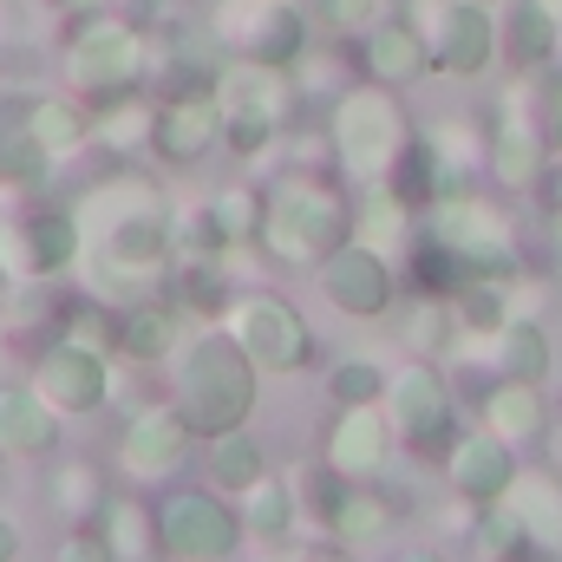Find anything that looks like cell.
<instances>
[{"instance_id": "484cf974", "label": "cell", "mask_w": 562, "mask_h": 562, "mask_svg": "<svg viewBox=\"0 0 562 562\" xmlns=\"http://www.w3.org/2000/svg\"><path fill=\"white\" fill-rule=\"evenodd\" d=\"M562 46V20L543 7V0H510V13L497 20V59L517 72V79H537L550 72Z\"/></svg>"}, {"instance_id": "cb8c5ba5", "label": "cell", "mask_w": 562, "mask_h": 562, "mask_svg": "<svg viewBox=\"0 0 562 562\" xmlns=\"http://www.w3.org/2000/svg\"><path fill=\"white\" fill-rule=\"evenodd\" d=\"M183 334H190L183 307H177L170 294H144V301H132V307H119L112 360H125V367H164V360L183 347Z\"/></svg>"}, {"instance_id": "ba28073f", "label": "cell", "mask_w": 562, "mask_h": 562, "mask_svg": "<svg viewBox=\"0 0 562 562\" xmlns=\"http://www.w3.org/2000/svg\"><path fill=\"white\" fill-rule=\"evenodd\" d=\"M196 26L223 59H256V66H294L314 46V20L301 0H203Z\"/></svg>"}, {"instance_id": "7402d4cb", "label": "cell", "mask_w": 562, "mask_h": 562, "mask_svg": "<svg viewBox=\"0 0 562 562\" xmlns=\"http://www.w3.org/2000/svg\"><path fill=\"white\" fill-rule=\"evenodd\" d=\"M59 445H66V413H53L33 380H0V458L46 464Z\"/></svg>"}, {"instance_id": "83f0119b", "label": "cell", "mask_w": 562, "mask_h": 562, "mask_svg": "<svg viewBox=\"0 0 562 562\" xmlns=\"http://www.w3.org/2000/svg\"><path fill=\"white\" fill-rule=\"evenodd\" d=\"M119 477L92 458V451H53L46 458V510L59 517V524H92V510H99V497L112 491Z\"/></svg>"}, {"instance_id": "ab89813d", "label": "cell", "mask_w": 562, "mask_h": 562, "mask_svg": "<svg viewBox=\"0 0 562 562\" xmlns=\"http://www.w3.org/2000/svg\"><path fill=\"white\" fill-rule=\"evenodd\" d=\"M386 367L380 360H367V353H347V360H334L327 367V400L334 406H380L386 400Z\"/></svg>"}, {"instance_id": "836d02e7", "label": "cell", "mask_w": 562, "mask_h": 562, "mask_svg": "<svg viewBox=\"0 0 562 562\" xmlns=\"http://www.w3.org/2000/svg\"><path fill=\"white\" fill-rule=\"evenodd\" d=\"M484 367L497 373V380H550V334H543V321H530V314H510L484 347Z\"/></svg>"}, {"instance_id": "d6986e66", "label": "cell", "mask_w": 562, "mask_h": 562, "mask_svg": "<svg viewBox=\"0 0 562 562\" xmlns=\"http://www.w3.org/2000/svg\"><path fill=\"white\" fill-rule=\"evenodd\" d=\"M438 464H445V491H451L458 504L484 510V504H497V497L510 491V477H517V445L497 438L491 425H477V431L458 425V438L445 445Z\"/></svg>"}, {"instance_id": "1f68e13d", "label": "cell", "mask_w": 562, "mask_h": 562, "mask_svg": "<svg viewBox=\"0 0 562 562\" xmlns=\"http://www.w3.org/2000/svg\"><path fill=\"white\" fill-rule=\"evenodd\" d=\"M164 294L183 307V321H190V327H210V321H223V314H229V301H236V276H229V262L177 256V262H170V276H164Z\"/></svg>"}, {"instance_id": "f5cc1de1", "label": "cell", "mask_w": 562, "mask_h": 562, "mask_svg": "<svg viewBox=\"0 0 562 562\" xmlns=\"http://www.w3.org/2000/svg\"><path fill=\"white\" fill-rule=\"evenodd\" d=\"M0 491H7V458H0Z\"/></svg>"}, {"instance_id": "ffe728a7", "label": "cell", "mask_w": 562, "mask_h": 562, "mask_svg": "<svg viewBox=\"0 0 562 562\" xmlns=\"http://www.w3.org/2000/svg\"><path fill=\"white\" fill-rule=\"evenodd\" d=\"M53 177H59V157L33 132V86L0 79V196L53 190Z\"/></svg>"}, {"instance_id": "d6a6232c", "label": "cell", "mask_w": 562, "mask_h": 562, "mask_svg": "<svg viewBox=\"0 0 562 562\" xmlns=\"http://www.w3.org/2000/svg\"><path fill=\"white\" fill-rule=\"evenodd\" d=\"M236 504H243V530H249V543H269V550H276V543H288V537L301 530V484H294L288 471H276V464H269Z\"/></svg>"}, {"instance_id": "3957f363", "label": "cell", "mask_w": 562, "mask_h": 562, "mask_svg": "<svg viewBox=\"0 0 562 562\" xmlns=\"http://www.w3.org/2000/svg\"><path fill=\"white\" fill-rule=\"evenodd\" d=\"M164 393L183 419L196 425V438H216L229 425L256 419V400H262V367L243 353V340L210 321L196 334H183V347L164 360Z\"/></svg>"}, {"instance_id": "7dc6e473", "label": "cell", "mask_w": 562, "mask_h": 562, "mask_svg": "<svg viewBox=\"0 0 562 562\" xmlns=\"http://www.w3.org/2000/svg\"><path fill=\"white\" fill-rule=\"evenodd\" d=\"M393 562H445V550H431V543H406V550H393Z\"/></svg>"}, {"instance_id": "7bdbcfd3", "label": "cell", "mask_w": 562, "mask_h": 562, "mask_svg": "<svg viewBox=\"0 0 562 562\" xmlns=\"http://www.w3.org/2000/svg\"><path fill=\"white\" fill-rule=\"evenodd\" d=\"M281 562H367V557H353L347 543L321 537V543H288V550H281Z\"/></svg>"}, {"instance_id": "30bf717a", "label": "cell", "mask_w": 562, "mask_h": 562, "mask_svg": "<svg viewBox=\"0 0 562 562\" xmlns=\"http://www.w3.org/2000/svg\"><path fill=\"white\" fill-rule=\"evenodd\" d=\"M196 458V425L183 419L164 400H138L125 419H119V438H112V477L119 484H138V491H164L190 471Z\"/></svg>"}, {"instance_id": "277c9868", "label": "cell", "mask_w": 562, "mask_h": 562, "mask_svg": "<svg viewBox=\"0 0 562 562\" xmlns=\"http://www.w3.org/2000/svg\"><path fill=\"white\" fill-rule=\"evenodd\" d=\"M53 66L66 79V92H79L86 105L138 92V86H150V26L119 13L112 0L92 7V13H72L66 33H59Z\"/></svg>"}, {"instance_id": "f35d334b", "label": "cell", "mask_w": 562, "mask_h": 562, "mask_svg": "<svg viewBox=\"0 0 562 562\" xmlns=\"http://www.w3.org/2000/svg\"><path fill=\"white\" fill-rule=\"evenodd\" d=\"M393 0H307V20H314V40H340L353 46L373 20H386Z\"/></svg>"}, {"instance_id": "2e32d148", "label": "cell", "mask_w": 562, "mask_h": 562, "mask_svg": "<svg viewBox=\"0 0 562 562\" xmlns=\"http://www.w3.org/2000/svg\"><path fill=\"white\" fill-rule=\"evenodd\" d=\"M223 150V112L210 86H177L157 92V119H150V164L157 170H196Z\"/></svg>"}, {"instance_id": "5b68a950", "label": "cell", "mask_w": 562, "mask_h": 562, "mask_svg": "<svg viewBox=\"0 0 562 562\" xmlns=\"http://www.w3.org/2000/svg\"><path fill=\"white\" fill-rule=\"evenodd\" d=\"M327 119V138H334V170L360 190V183H386L393 164L406 157L413 144V112H406V92L400 86H380V79H353L334 92V105L321 112Z\"/></svg>"}, {"instance_id": "11a10c76", "label": "cell", "mask_w": 562, "mask_h": 562, "mask_svg": "<svg viewBox=\"0 0 562 562\" xmlns=\"http://www.w3.org/2000/svg\"><path fill=\"white\" fill-rule=\"evenodd\" d=\"M0 7H7V0H0Z\"/></svg>"}, {"instance_id": "52a82bcc", "label": "cell", "mask_w": 562, "mask_h": 562, "mask_svg": "<svg viewBox=\"0 0 562 562\" xmlns=\"http://www.w3.org/2000/svg\"><path fill=\"white\" fill-rule=\"evenodd\" d=\"M150 504H157V562H229L236 550H249L243 504L210 477L203 484L177 477L150 491Z\"/></svg>"}, {"instance_id": "f546056e", "label": "cell", "mask_w": 562, "mask_h": 562, "mask_svg": "<svg viewBox=\"0 0 562 562\" xmlns=\"http://www.w3.org/2000/svg\"><path fill=\"white\" fill-rule=\"evenodd\" d=\"M477 419L491 425L497 438H510V445H530V438L550 431V393L537 380H497L491 373L477 386Z\"/></svg>"}, {"instance_id": "4fadbf2b", "label": "cell", "mask_w": 562, "mask_h": 562, "mask_svg": "<svg viewBox=\"0 0 562 562\" xmlns=\"http://www.w3.org/2000/svg\"><path fill=\"white\" fill-rule=\"evenodd\" d=\"M380 406L393 419L400 451H413V458H445V445L458 438V393H451V380H445L438 360H406L386 380Z\"/></svg>"}, {"instance_id": "ac0fdd59", "label": "cell", "mask_w": 562, "mask_h": 562, "mask_svg": "<svg viewBox=\"0 0 562 562\" xmlns=\"http://www.w3.org/2000/svg\"><path fill=\"white\" fill-rule=\"evenodd\" d=\"M393 451H400V438H393L386 406H334V419L321 425V464L347 484L386 477Z\"/></svg>"}, {"instance_id": "7a4b0ae2", "label": "cell", "mask_w": 562, "mask_h": 562, "mask_svg": "<svg viewBox=\"0 0 562 562\" xmlns=\"http://www.w3.org/2000/svg\"><path fill=\"white\" fill-rule=\"evenodd\" d=\"M340 243H353V183L340 170H276L262 183L256 256L269 269H321Z\"/></svg>"}, {"instance_id": "db71d44e", "label": "cell", "mask_w": 562, "mask_h": 562, "mask_svg": "<svg viewBox=\"0 0 562 562\" xmlns=\"http://www.w3.org/2000/svg\"><path fill=\"white\" fill-rule=\"evenodd\" d=\"M0 380H7V367H0Z\"/></svg>"}, {"instance_id": "ee69618b", "label": "cell", "mask_w": 562, "mask_h": 562, "mask_svg": "<svg viewBox=\"0 0 562 562\" xmlns=\"http://www.w3.org/2000/svg\"><path fill=\"white\" fill-rule=\"evenodd\" d=\"M530 196L543 203V216H562V150H550V164H543V177L530 183Z\"/></svg>"}, {"instance_id": "c3c4849f", "label": "cell", "mask_w": 562, "mask_h": 562, "mask_svg": "<svg viewBox=\"0 0 562 562\" xmlns=\"http://www.w3.org/2000/svg\"><path fill=\"white\" fill-rule=\"evenodd\" d=\"M229 562H281V557H276V550H236Z\"/></svg>"}, {"instance_id": "bcb514c9", "label": "cell", "mask_w": 562, "mask_h": 562, "mask_svg": "<svg viewBox=\"0 0 562 562\" xmlns=\"http://www.w3.org/2000/svg\"><path fill=\"white\" fill-rule=\"evenodd\" d=\"M46 13H59V20H72V13H92V7H105V0H40Z\"/></svg>"}, {"instance_id": "8d00e7d4", "label": "cell", "mask_w": 562, "mask_h": 562, "mask_svg": "<svg viewBox=\"0 0 562 562\" xmlns=\"http://www.w3.org/2000/svg\"><path fill=\"white\" fill-rule=\"evenodd\" d=\"M210 210H216V229L229 236V249H236V256H243V249H256V229H262V183L229 177V183H216V190H210Z\"/></svg>"}, {"instance_id": "d590c367", "label": "cell", "mask_w": 562, "mask_h": 562, "mask_svg": "<svg viewBox=\"0 0 562 562\" xmlns=\"http://www.w3.org/2000/svg\"><path fill=\"white\" fill-rule=\"evenodd\" d=\"M400 340L413 360H445L458 347V314H451V294H413L406 301V321H400Z\"/></svg>"}, {"instance_id": "4dcf8cb0", "label": "cell", "mask_w": 562, "mask_h": 562, "mask_svg": "<svg viewBox=\"0 0 562 562\" xmlns=\"http://www.w3.org/2000/svg\"><path fill=\"white\" fill-rule=\"evenodd\" d=\"M353 236L373 243L380 256L406 262V249L419 243V210H413L393 183H360V190H353Z\"/></svg>"}, {"instance_id": "9a60e30c", "label": "cell", "mask_w": 562, "mask_h": 562, "mask_svg": "<svg viewBox=\"0 0 562 562\" xmlns=\"http://www.w3.org/2000/svg\"><path fill=\"white\" fill-rule=\"evenodd\" d=\"M314 288H321V301L340 314V321H380V314H393V301H400V262L393 256H380L373 243H340L321 269H314Z\"/></svg>"}, {"instance_id": "9c48e42d", "label": "cell", "mask_w": 562, "mask_h": 562, "mask_svg": "<svg viewBox=\"0 0 562 562\" xmlns=\"http://www.w3.org/2000/svg\"><path fill=\"white\" fill-rule=\"evenodd\" d=\"M419 236L425 243H438L464 276H497V281L524 276V249H517L510 216H504L491 196H477V190L438 196V203L419 216Z\"/></svg>"}, {"instance_id": "603a6c76", "label": "cell", "mask_w": 562, "mask_h": 562, "mask_svg": "<svg viewBox=\"0 0 562 562\" xmlns=\"http://www.w3.org/2000/svg\"><path fill=\"white\" fill-rule=\"evenodd\" d=\"M353 66H360V79H380V86H419L425 72H431V46H425V33L413 26V13L406 7H393L386 20H373L360 40H353Z\"/></svg>"}, {"instance_id": "b9f144b4", "label": "cell", "mask_w": 562, "mask_h": 562, "mask_svg": "<svg viewBox=\"0 0 562 562\" xmlns=\"http://www.w3.org/2000/svg\"><path fill=\"white\" fill-rule=\"evenodd\" d=\"M537 125L550 150H562V72H537Z\"/></svg>"}, {"instance_id": "e575fe53", "label": "cell", "mask_w": 562, "mask_h": 562, "mask_svg": "<svg viewBox=\"0 0 562 562\" xmlns=\"http://www.w3.org/2000/svg\"><path fill=\"white\" fill-rule=\"evenodd\" d=\"M262 471H269V445H262L256 425H229V431H216V438L203 445V477H210L216 491H229V497H243Z\"/></svg>"}, {"instance_id": "74e56055", "label": "cell", "mask_w": 562, "mask_h": 562, "mask_svg": "<svg viewBox=\"0 0 562 562\" xmlns=\"http://www.w3.org/2000/svg\"><path fill=\"white\" fill-rule=\"evenodd\" d=\"M170 249H177V256H203V262H229V256H236L229 236L216 229L210 196H183V203L170 210Z\"/></svg>"}, {"instance_id": "7c38bea8", "label": "cell", "mask_w": 562, "mask_h": 562, "mask_svg": "<svg viewBox=\"0 0 562 562\" xmlns=\"http://www.w3.org/2000/svg\"><path fill=\"white\" fill-rule=\"evenodd\" d=\"M26 380H33V386L46 393V406L66 413V419H99V413L112 406V393H119L112 353H105V347H86V340H72V334L33 340Z\"/></svg>"}, {"instance_id": "8fae6325", "label": "cell", "mask_w": 562, "mask_h": 562, "mask_svg": "<svg viewBox=\"0 0 562 562\" xmlns=\"http://www.w3.org/2000/svg\"><path fill=\"white\" fill-rule=\"evenodd\" d=\"M223 327L243 340V353L262 367V380H294V373H307L314 353H321L307 314H301L281 288H236Z\"/></svg>"}, {"instance_id": "681fc988", "label": "cell", "mask_w": 562, "mask_h": 562, "mask_svg": "<svg viewBox=\"0 0 562 562\" xmlns=\"http://www.w3.org/2000/svg\"><path fill=\"white\" fill-rule=\"evenodd\" d=\"M13 288H20V281H13V269H7V262H0V301H7Z\"/></svg>"}, {"instance_id": "4316f807", "label": "cell", "mask_w": 562, "mask_h": 562, "mask_svg": "<svg viewBox=\"0 0 562 562\" xmlns=\"http://www.w3.org/2000/svg\"><path fill=\"white\" fill-rule=\"evenodd\" d=\"M92 524H99L105 550H112L119 562H150L157 557V504H150V491H138V484H112V491L99 497Z\"/></svg>"}, {"instance_id": "e0dca14e", "label": "cell", "mask_w": 562, "mask_h": 562, "mask_svg": "<svg viewBox=\"0 0 562 562\" xmlns=\"http://www.w3.org/2000/svg\"><path fill=\"white\" fill-rule=\"evenodd\" d=\"M550 164V138L537 125V79L510 86L497 119L484 125V177H497L504 190H530Z\"/></svg>"}, {"instance_id": "d4e9b609", "label": "cell", "mask_w": 562, "mask_h": 562, "mask_svg": "<svg viewBox=\"0 0 562 562\" xmlns=\"http://www.w3.org/2000/svg\"><path fill=\"white\" fill-rule=\"evenodd\" d=\"M504 510L517 517L524 543L543 562H562V477L557 471H517L504 491Z\"/></svg>"}, {"instance_id": "6da1fadb", "label": "cell", "mask_w": 562, "mask_h": 562, "mask_svg": "<svg viewBox=\"0 0 562 562\" xmlns=\"http://www.w3.org/2000/svg\"><path fill=\"white\" fill-rule=\"evenodd\" d=\"M170 210L177 196L164 190V177H150L138 164H112L92 183L72 190V216H79V288L132 307L144 294H164V276L177 262L170 249Z\"/></svg>"}, {"instance_id": "8992f818", "label": "cell", "mask_w": 562, "mask_h": 562, "mask_svg": "<svg viewBox=\"0 0 562 562\" xmlns=\"http://www.w3.org/2000/svg\"><path fill=\"white\" fill-rule=\"evenodd\" d=\"M216 112H223V150L236 164H269L281 132L307 119V99L294 86V66H256V59H223L216 66Z\"/></svg>"}, {"instance_id": "44dd1931", "label": "cell", "mask_w": 562, "mask_h": 562, "mask_svg": "<svg viewBox=\"0 0 562 562\" xmlns=\"http://www.w3.org/2000/svg\"><path fill=\"white\" fill-rule=\"evenodd\" d=\"M400 524H406V504L393 491H380V477H360V484L334 491V504L321 517V537H334L353 557H367V550H386L400 537Z\"/></svg>"}, {"instance_id": "60d3db41", "label": "cell", "mask_w": 562, "mask_h": 562, "mask_svg": "<svg viewBox=\"0 0 562 562\" xmlns=\"http://www.w3.org/2000/svg\"><path fill=\"white\" fill-rule=\"evenodd\" d=\"M46 562H119V557L105 550L99 524H59V543H53V557Z\"/></svg>"}, {"instance_id": "f6af8a7d", "label": "cell", "mask_w": 562, "mask_h": 562, "mask_svg": "<svg viewBox=\"0 0 562 562\" xmlns=\"http://www.w3.org/2000/svg\"><path fill=\"white\" fill-rule=\"evenodd\" d=\"M20 550H26V530L0 510V562H20Z\"/></svg>"}, {"instance_id": "816d5d0a", "label": "cell", "mask_w": 562, "mask_h": 562, "mask_svg": "<svg viewBox=\"0 0 562 562\" xmlns=\"http://www.w3.org/2000/svg\"><path fill=\"white\" fill-rule=\"evenodd\" d=\"M550 223H557V249H562V216H550Z\"/></svg>"}, {"instance_id": "f907efd6", "label": "cell", "mask_w": 562, "mask_h": 562, "mask_svg": "<svg viewBox=\"0 0 562 562\" xmlns=\"http://www.w3.org/2000/svg\"><path fill=\"white\" fill-rule=\"evenodd\" d=\"M543 7H550V13H557V20H562V0H543Z\"/></svg>"}, {"instance_id": "5bb4252c", "label": "cell", "mask_w": 562, "mask_h": 562, "mask_svg": "<svg viewBox=\"0 0 562 562\" xmlns=\"http://www.w3.org/2000/svg\"><path fill=\"white\" fill-rule=\"evenodd\" d=\"M413 26L431 46V72L445 79H484L497 59V20L491 0H406Z\"/></svg>"}, {"instance_id": "f1b7e54d", "label": "cell", "mask_w": 562, "mask_h": 562, "mask_svg": "<svg viewBox=\"0 0 562 562\" xmlns=\"http://www.w3.org/2000/svg\"><path fill=\"white\" fill-rule=\"evenodd\" d=\"M150 119H157V92H119V99H99L92 105V150L112 157V164H138L150 157Z\"/></svg>"}]
</instances>
